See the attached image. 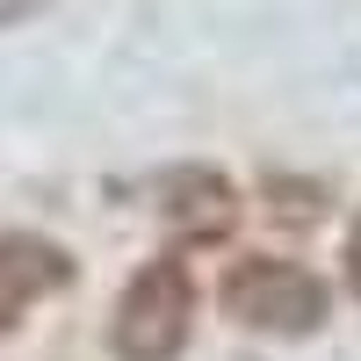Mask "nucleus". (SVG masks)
Listing matches in <instances>:
<instances>
[{"label": "nucleus", "instance_id": "0eeeda50", "mask_svg": "<svg viewBox=\"0 0 361 361\" xmlns=\"http://www.w3.org/2000/svg\"><path fill=\"white\" fill-rule=\"evenodd\" d=\"M44 0H0V22H22V15H37Z\"/></svg>", "mask_w": 361, "mask_h": 361}, {"label": "nucleus", "instance_id": "423d86ee", "mask_svg": "<svg viewBox=\"0 0 361 361\" xmlns=\"http://www.w3.org/2000/svg\"><path fill=\"white\" fill-rule=\"evenodd\" d=\"M340 267H347V289L361 296V217L347 224V246H340Z\"/></svg>", "mask_w": 361, "mask_h": 361}, {"label": "nucleus", "instance_id": "f257e3e1", "mask_svg": "<svg viewBox=\"0 0 361 361\" xmlns=\"http://www.w3.org/2000/svg\"><path fill=\"white\" fill-rule=\"evenodd\" d=\"M217 304L231 325L267 340H311L325 318H333V289H325L304 260H282V253H246L224 267L217 282Z\"/></svg>", "mask_w": 361, "mask_h": 361}, {"label": "nucleus", "instance_id": "f03ea898", "mask_svg": "<svg viewBox=\"0 0 361 361\" xmlns=\"http://www.w3.org/2000/svg\"><path fill=\"white\" fill-rule=\"evenodd\" d=\"M195 275L180 253L145 260L137 275L116 296V318H109V354L116 361H180L195 340Z\"/></svg>", "mask_w": 361, "mask_h": 361}, {"label": "nucleus", "instance_id": "7ed1b4c3", "mask_svg": "<svg viewBox=\"0 0 361 361\" xmlns=\"http://www.w3.org/2000/svg\"><path fill=\"white\" fill-rule=\"evenodd\" d=\"M152 202H159V224L180 238V246H217V238H231V224H238V188L217 166H173V173H159Z\"/></svg>", "mask_w": 361, "mask_h": 361}, {"label": "nucleus", "instance_id": "20e7f679", "mask_svg": "<svg viewBox=\"0 0 361 361\" xmlns=\"http://www.w3.org/2000/svg\"><path fill=\"white\" fill-rule=\"evenodd\" d=\"M73 282V253L58 246L44 231H0V333H15V325L58 296Z\"/></svg>", "mask_w": 361, "mask_h": 361}, {"label": "nucleus", "instance_id": "39448f33", "mask_svg": "<svg viewBox=\"0 0 361 361\" xmlns=\"http://www.w3.org/2000/svg\"><path fill=\"white\" fill-rule=\"evenodd\" d=\"M267 202H275V217L282 224H318L325 217V188H318V180H267Z\"/></svg>", "mask_w": 361, "mask_h": 361}]
</instances>
